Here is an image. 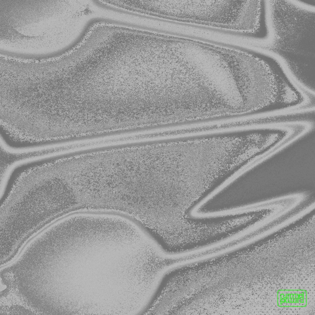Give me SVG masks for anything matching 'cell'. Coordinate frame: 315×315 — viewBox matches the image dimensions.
I'll return each mask as SVG.
<instances>
[{
  "instance_id": "cell-1",
  "label": "cell",
  "mask_w": 315,
  "mask_h": 315,
  "mask_svg": "<svg viewBox=\"0 0 315 315\" xmlns=\"http://www.w3.org/2000/svg\"><path fill=\"white\" fill-rule=\"evenodd\" d=\"M306 297V292L304 290H280L277 293L278 305L282 307L304 306Z\"/></svg>"
}]
</instances>
